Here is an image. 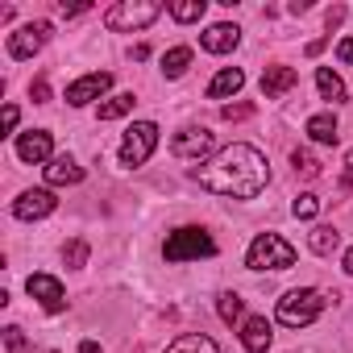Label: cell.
<instances>
[{
    "mask_svg": "<svg viewBox=\"0 0 353 353\" xmlns=\"http://www.w3.org/2000/svg\"><path fill=\"white\" fill-rule=\"evenodd\" d=\"M154 145H158V125H154V121L129 125V133L121 137V166H141V162H150Z\"/></svg>",
    "mask_w": 353,
    "mask_h": 353,
    "instance_id": "8992f818",
    "label": "cell"
},
{
    "mask_svg": "<svg viewBox=\"0 0 353 353\" xmlns=\"http://www.w3.org/2000/svg\"><path fill=\"white\" fill-rule=\"evenodd\" d=\"M192 179L212 192V196H229V200H254L266 183H270V166H266V154L237 141V145H225L212 162L196 166Z\"/></svg>",
    "mask_w": 353,
    "mask_h": 353,
    "instance_id": "6da1fadb",
    "label": "cell"
},
{
    "mask_svg": "<svg viewBox=\"0 0 353 353\" xmlns=\"http://www.w3.org/2000/svg\"><path fill=\"white\" fill-rule=\"evenodd\" d=\"M17 158L21 162H50L54 158V141H50V133L46 129H30V133H21L17 137Z\"/></svg>",
    "mask_w": 353,
    "mask_h": 353,
    "instance_id": "7c38bea8",
    "label": "cell"
},
{
    "mask_svg": "<svg viewBox=\"0 0 353 353\" xmlns=\"http://www.w3.org/2000/svg\"><path fill=\"white\" fill-rule=\"evenodd\" d=\"M204 9H208L204 0H174V5H170V17L188 26V21H200V17H204Z\"/></svg>",
    "mask_w": 353,
    "mask_h": 353,
    "instance_id": "d4e9b609",
    "label": "cell"
},
{
    "mask_svg": "<svg viewBox=\"0 0 353 353\" xmlns=\"http://www.w3.org/2000/svg\"><path fill=\"white\" fill-rule=\"evenodd\" d=\"M341 17H345V9H341V5H332V9H328V26H341Z\"/></svg>",
    "mask_w": 353,
    "mask_h": 353,
    "instance_id": "e575fe53",
    "label": "cell"
},
{
    "mask_svg": "<svg viewBox=\"0 0 353 353\" xmlns=\"http://www.w3.org/2000/svg\"><path fill=\"white\" fill-rule=\"evenodd\" d=\"M316 88H320V96H324V100H332V104H341V100H345V83H341V75H336V71H328V67H320V71H316Z\"/></svg>",
    "mask_w": 353,
    "mask_h": 353,
    "instance_id": "7402d4cb",
    "label": "cell"
},
{
    "mask_svg": "<svg viewBox=\"0 0 353 353\" xmlns=\"http://www.w3.org/2000/svg\"><path fill=\"white\" fill-rule=\"evenodd\" d=\"M108 88H112V75H108V71H92V75H83V79H75V83L67 88V104L83 108V104L100 100Z\"/></svg>",
    "mask_w": 353,
    "mask_h": 353,
    "instance_id": "8fae6325",
    "label": "cell"
},
{
    "mask_svg": "<svg viewBox=\"0 0 353 353\" xmlns=\"http://www.w3.org/2000/svg\"><path fill=\"white\" fill-rule=\"evenodd\" d=\"M241 341L250 353H266L270 349V320L266 316H245L241 320Z\"/></svg>",
    "mask_w": 353,
    "mask_h": 353,
    "instance_id": "2e32d148",
    "label": "cell"
},
{
    "mask_svg": "<svg viewBox=\"0 0 353 353\" xmlns=\"http://www.w3.org/2000/svg\"><path fill=\"white\" fill-rule=\"evenodd\" d=\"M221 320H225V324L245 320V299H241L237 291H225V295H221Z\"/></svg>",
    "mask_w": 353,
    "mask_h": 353,
    "instance_id": "484cf974",
    "label": "cell"
},
{
    "mask_svg": "<svg viewBox=\"0 0 353 353\" xmlns=\"http://www.w3.org/2000/svg\"><path fill=\"white\" fill-rule=\"evenodd\" d=\"M162 254H166V262H196V258H212V254H216V241H212L208 229L188 225V229H174V233L166 237Z\"/></svg>",
    "mask_w": 353,
    "mask_h": 353,
    "instance_id": "3957f363",
    "label": "cell"
},
{
    "mask_svg": "<svg viewBox=\"0 0 353 353\" xmlns=\"http://www.w3.org/2000/svg\"><path fill=\"white\" fill-rule=\"evenodd\" d=\"M345 274H353V245L345 250Z\"/></svg>",
    "mask_w": 353,
    "mask_h": 353,
    "instance_id": "74e56055",
    "label": "cell"
},
{
    "mask_svg": "<svg viewBox=\"0 0 353 353\" xmlns=\"http://www.w3.org/2000/svg\"><path fill=\"white\" fill-rule=\"evenodd\" d=\"M324 303H328V295L324 291H316V287H295V291H287L283 299H279V324H287V328H307L320 312H324Z\"/></svg>",
    "mask_w": 353,
    "mask_h": 353,
    "instance_id": "7a4b0ae2",
    "label": "cell"
},
{
    "mask_svg": "<svg viewBox=\"0 0 353 353\" xmlns=\"http://www.w3.org/2000/svg\"><path fill=\"white\" fill-rule=\"evenodd\" d=\"M54 208H59V200H54L46 188L21 192V196L13 200V216H17V221H42V216H50Z\"/></svg>",
    "mask_w": 353,
    "mask_h": 353,
    "instance_id": "9c48e42d",
    "label": "cell"
},
{
    "mask_svg": "<svg viewBox=\"0 0 353 353\" xmlns=\"http://www.w3.org/2000/svg\"><path fill=\"white\" fill-rule=\"evenodd\" d=\"M63 13L67 17H79V13H88V5H63Z\"/></svg>",
    "mask_w": 353,
    "mask_h": 353,
    "instance_id": "d590c367",
    "label": "cell"
},
{
    "mask_svg": "<svg viewBox=\"0 0 353 353\" xmlns=\"http://www.w3.org/2000/svg\"><path fill=\"white\" fill-rule=\"evenodd\" d=\"M212 145H216V137H212L208 129H196V125H188V129H179V133H174V141H170V154H174V158H188V162H200L204 154H212Z\"/></svg>",
    "mask_w": 353,
    "mask_h": 353,
    "instance_id": "52a82bcc",
    "label": "cell"
},
{
    "mask_svg": "<svg viewBox=\"0 0 353 353\" xmlns=\"http://www.w3.org/2000/svg\"><path fill=\"white\" fill-rule=\"evenodd\" d=\"M162 5L158 0H121V5H112L104 13V26L112 34H133V30H145L150 21H158Z\"/></svg>",
    "mask_w": 353,
    "mask_h": 353,
    "instance_id": "5b68a950",
    "label": "cell"
},
{
    "mask_svg": "<svg viewBox=\"0 0 353 353\" xmlns=\"http://www.w3.org/2000/svg\"><path fill=\"white\" fill-rule=\"evenodd\" d=\"M63 258H67V266H83L88 262V241H71V245H63Z\"/></svg>",
    "mask_w": 353,
    "mask_h": 353,
    "instance_id": "f1b7e54d",
    "label": "cell"
},
{
    "mask_svg": "<svg viewBox=\"0 0 353 353\" xmlns=\"http://www.w3.org/2000/svg\"><path fill=\"white\" fill-rule=\"evenodd\" d=\"M291 212H295L299 221H312V216L320 212V196H312V192H303V196H299V200L291 204Z\"/></svg>",
    "mask_w": 353,
    "mask_h": 353,
    "instance_id": "83f0119b",
    "label": "cell"
},
{
    "mask_svg": "<svg viewBox=\"0 0 353 353\" xmlns=\"http://www.w3.org/2000/svg\"><path fill=\"white\" fill-rule=\"evenodd\" d=\"M307 137L312 141H320V145H336V117L332 112H316V117H307Z\"/></svg>",
    "mask_w": 353,
    "mask_h": 353,
    "instance_id": "d6986e66",
    "label": "cell"
},
{
    "mask_svg": "<svg viewBox=\"0 0 353 353\" xmlns=\"http://www.w3.org/2000/svg\"><path fill=\"white\" fill-rule=\"evenodd\" d=\"M133 92H121V96H112V100H104L100 104V121H117V117H125V112H133Z\"/></svg>",
    "mask_w": 353,
    "mask_h": 353,
    "instance_id": "cb8c5ba5",
    "label": "cell"
},
{
    "mask_svg": "<svg viewBox=\"0 0 353 353\" xmlns=\"http://www.w3.org/2000/svg\"><path fill=\"white\" fill-rule=\"evenodd\" d=\"M79 353H100V345H96V341H83V345H79Z\"/></svg>",
    "mask_w": 353,
    "mask_h": 353,
    "instance_id": "8d00e7d4",
    "label": "cell"
},
{
    "mask_svg": "<svg viewBox=\"0 0 353 353\" xmlns=\"http://www.w3.org/2000/svg\"><path fill=\"white\" fill-rule=\"evenodd\" d=\"M341 183H345V188H353V154L345 158V179H341Z\"/></svg>",
    "mask_w": 353,
    "mask_h": 353,
    "instance_id": "836d02e7",
    "label": "cell"
},
{
    "mask_svg": "<svg viewBox=\"0 0 353 353\" xmlns=\"http://www.w3.org/2000/svg\"><path fill=\"white\" fill-rule=\"evenodd\" d=\"M5 353H54V349H38L34 341H26V332L17 324L5 328Z\"/></svg>",
    "mask_w": 353,
    "mask_h": 353,
    "instance_id": "603a6c76",
    "label": "cell"
},
{
    "mask_svg": "<svg viewBox=\"0 0 353 353\" xmlns=\"http://www.w3.org/2000/svg\"><path fill=\"white\" fill-rule=\"evenodd\" d=\"M241 83H245V71H241V67H225V71L208 83V96H212V100L237 96V92H241Z\"/></svg>",
    "mask_w": 353,
    "mask_h": 353,
    "instance_id": "e0dca14e",
    "label": "cell"
},
{
    "mask_svg": "<svg viewBox=\"0 0 353 353\" xmlns=\"http://www.w3.org/2000/svg\"><path fill=\"white\" fill-rule=\"evenodd\" d=\"M336 59H341V63H353V38H341V42H336Z\"/></svg>",
    "mask_w": 353,
    "mask_h": 353,
    "instance_id": "1f68e13d",
    "label": "cell"
},
{
    "mask_svg": "<svg viewBox=\"0 0 353 353\" xmlns=\"http://www.w3.org/2000/svg\"><path fill=\"white\" fill-rule=\"evenodd\" d=\"M26 291H30L46 312H63V307H67V291H63V283H59L54 274H30V279H26Z\"/></svg>",
    "mask_w": 353,
    "mask_h": 353,
    "instance_id": "30bf717a",
    "label": "cell"
},
{
    "mask_svg": "<svg viewBox=\"0 0 353 353\" xmlns=\"http://www.w3.org/2000/svg\"><path fill=\"white\" fill-rule=\"evenodd\" d=\"M291 162H295V174H303V179H316V174H320V162H316L307 150H295Z\"/></svg>",
    "mask_w": 353,
    "mask_h": 353,
    "instance_id": "4316f807",
    "label": "cell"
},
{
    "mask_svg": "<svg viewBox=\"0 0 353 353\" xmlns=\"http://www.w3.org/2000/svg\"><path fill=\"white\" fill-rule=\"evenodd\" d=\"M83 179V166L71 158V154H54L50 162H46V183L50 188H75Z\"/></svg>",
    "mask_w": 353,
    "mask_h": 353,
    "instance_id": "4fadbf2b",
    "label": "cell"
},
{
    "mask_svg": "<svg viewBox=\"0 0 353 353\" xmlns=\"http://www.w3.org/2000/svg\"><path fill=\"white\" fill-rule=\"evenodd\" d=\"M295 83H299L295 67H283V63H279V67H266V71H262V96H266V100H279V96H287Z\"/></svg>",
    "mask_w": 353,
    "mask_h": 353,
    "instance_id": "9a60e30c",
    "label": "cell"
},
{
    "mask_svg": "<svg viewBox=\"0 0 353 353\" xmlns=\"http://www.w3.org/2000/svg\"><path fill=\"white\" fill-rule=\"evenodd\" d=\"M250 112H254L250 104H229V108H221V117H225V121H241V117H250Z\"/></svg>",
    "mask_w": 353,
    "mask_h": 353,
    "instance_id": "f546056e",
    "label": "cell"
},
{
    "mask_svg": "<svg viewBox=\"0 0 353 353\" xmlns=\"http://www.w3.org/2000/svg\"><path fill=\"white\" fill-rule=\"evenodd\" d=\"M13 129H17V108H13V104H9V108H5V137H9V133H13Z\"/></svg>",
    "mask_w": 353,
    "mask_h": 353,
    "instance_id": "d6a6232c",
    "label": "cell"
},
{
    "mask_svg": "<svg viewBox=\"0 0 353 353\" xmlns=\"http://www.w3.org/2000/svg\"><path fill=\"white\" fill-rule=\"evenodd\" d=\"M30 96H34V104H46V100H50V88H46V79H34Z\"/></svg>",
    "mask_w": 353,
    "mask_h": 353,
    "instance_id": "4dcf8cb0",
    "label": "cell"
},
{
    "mask_svg": "<svg viewBox=\"0 0 353 353\" xmlns=\"http://www.w3.org/2000/svg\"><path fill=\"white\" fill-rule=\"evenodd\" d=\"M237 42H241V30H237V26H229V21H221V26H208V30L200 34V46H204L208 54H229Z\"/></svg>",
    "mask_w": 353,
    "mask_h": 353,
    "instance_id": "5bb4252c",
    "label": "cell"
},
{
    "mask_svg": "<svg viewBox=\"0 0 353 353\" xmlns=\"http://www.w3.org/2000/svg\"><path fill=\"white\" fill-rule=\"evenodd\" d=\"M245 266L250 270H287V266H295V245L283 241L279 233H258L245 254Z\"/></svg>",
    "mask_w": 353,
    "mask_h": 353,
    "instance_id": "277c9868",
    "label": "cell"
},
{
    "mask_svg": "<svg viewBox=\"0 0 353 353\" xmlns=\"http://www.w3.org/2000/svg\"><path fill=\"white\" fill-rule=\"evenodd\" d=\"M307 245H312V254L328 258V254L341 245V233H336L332 225H316V229H312V237H307Z\"/></svg>",
    "mask_w": 353,
    "mask_h": 353,
    "instance_id": "ffe728a7",
    "label": "cell"
},
{
    "mask_svg": "<svg viewBox=\"0 0 353 353\" xmlns=\"http://www.w3.org/2000/svg\"><path fill=\"white\" fill-rule=\"evenodd\" d=\"M166 353H221V349H216V341L204 336V332H183V336H174V341L166 345Z\"/></svg>",
    "mask_w": 353,
    "mask_h": 353,
    "instance_id": "ac0fdd59",
    "label": "cell"
},
{
    "mask_svg": "<svg viewBox=\"0 0 353 353\" xmlns=\"http://www.w3.org/2000/svg\"><path fill=\"white\" fill-rule=\"evenodd\" d=\"M46 42H50V21L21 26L17 34H9V54H13V59H34Z\"/></svg>",
    "mask_w": 353,
    "mask_h": 353,
    "instance_id": "ba28073f",
    "label": "cell"
},
{
    "mask_svg": "<svg viewBox=\"0 0 353 353\" xmlns=\"http://www.w3.org/2000/svg\"><path fill=\"white\" fill-rule=\"evenodd\" d=\"M188 67H192V50H188V46H174V50L162 54V75H166V79H179Z\"/></svg>",
    "mask_w": 353,
    "mask_h": 353,
    "instance_id": "44dd1931",
    "label": "cell"
}]
</instances>
